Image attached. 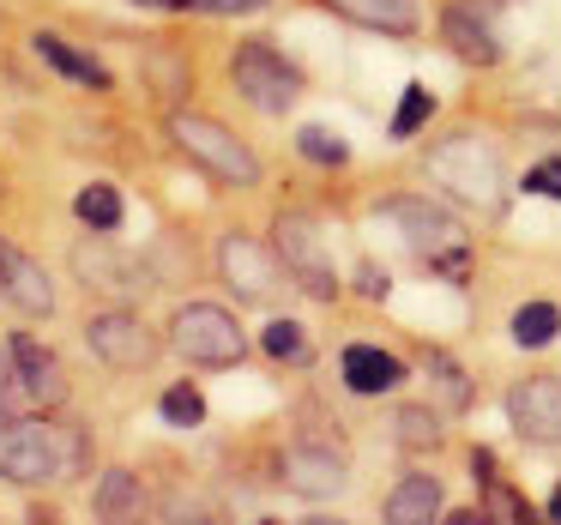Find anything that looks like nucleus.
I'll return each mask as SVG.
<instances>
[{
    "mask_svg": "<svg viewBox=\"0 0 561 525\" xmlns=\"http://www.w3.org/2000/svg\"><path fill=\"white\" fill-rule=\"evenodd\" d=\"M230 85L254 103L260 115H290V103L302 98V73L272 49V37H248L230 49Z\"/></svg>",
    "mask_w": 561,
    "mask_h": 525,
    "instance_id": "obj_5",
    "label": "nucleus"
},
{
    "mask_svg": "<svg viewBox=\"0 0 561 525\" xmlns=\"http://www.w3.org/2000/svg\"><path fill=\"white\" fill-rule=\"evenodd\" d=\"M471 471H477V489H483V483H495V453H489V447H477V453H471Z\"/></svg>",
    "mask_w": 561,
    "mask_h": 525,
    "instance_id": "obj_34",
    "label": "nucleus"
},
{
    "mask_svg": "<svg viewBox=\"0 0 561 525\" xmlns=\"http://www.w3.org/2000/svg\"><path fill=\"white\" fill-rule=\"evenodd\" d=\"M320 7H332L339 19H351V25H368V31H387V37H416V0H320Z\"/></svg>",
    "mask_w": 561,
    "mask_h": 525,
    "instance_id": "obj_17",
    "label": "nucleus"
},
{
    "mask_svg": "<svg viewBox=\"0 0 561 525\" xmlns=\"http://www.w3.org/2000/svg\"><path fill=\"white\" fill-rule=\"evenodd\" d=\"M440 37H447V49L459 55L465 67H495L501 61V31L489 25V13L477 0H459V7L440 13Z\"/></svg>",
    "mask_w": 561,
    "mask_h": 525,
    "instance_id": "obj_12",
    "label": "nucleus"
},
{
    "mask_svg": "<svg viewBox=\"0 0 561 525\" xmlns=\"http://www.w3.org/2000/svg\"><path fill=\"white\" fill-rule=\"evenodd\" d=\"M339 368H344V387L363 392V399H375V392H392V387L404 380V363H399L392 351H380V344H344Z\"/></svg>",
    "mask_w": 561,
    "mask_h": 525,
    "instance_id": "obj_15",
    "label": "nucleus"
},
{
    "mask_svg": "<svg viewBox=\"0 0 561 525\" xmlns=\"http://www.w3.org/2000/svg\"><path fill=\"white\" fill-rule=\"evenodd\" d=\"M272 236H278V260L290 266V278L302 284L314 303H332L339 296V272H332L327 260V242H320V230L302 218V212H278V224H272Z\"/></svg>",
    "mask_w": 561,
    "mask_h": 525,
    "instance_id": "obj_7",
    "label": "nucleus"
},
{
    "mask_svg": "<svg viewBox=\"0 0 561 525\" xmlns=\"http://www.w3.org/2000/svg\"><path fill=\"white\" fill-rule=\"evenodd\" d=\"M31 43H37V61H43V67H55V73L79 79V85H91V91H110V67H103L98 55L73 49V43L55 37V31H37Z\"/></svg>",
    "mask_w": 561,
    "mask_h": 525,
    "instance_id": "obj_18",
    "label": "nucleus"
},
{
    "mask_svg": "<svg viewBox=\"0 0 561 525\" xmlns=\"http://www.w3.org/2000/svg\"><path fill=\"white\" fill-rule=\"evenodd\" d=\"M218 272H224V284H230L242 303H266L272 290H278V266H272V254L254 242V236H224L218 242Z\"/></svg>",
    "mask_w": 561,
    "mask_h": 525,
    "instance_id": "obj_10",
    "label": "nucleus"
},
{
    "mask_svg": "<svg viewBox=\"0 0 561 525\" xmlns=\"http://www.w3.org/2000/svg\"><path fill=\"white\" fill-rule=\"evenodd\" d=\"M260 344H266V356H278V363H296V368L314 356V339H308L302 320H272V327L260 332Z\"/></svg>",
    "mask_w": 561,
    "mask_h": 525,
    "instance_id": "obj_23",
    "label": "nucleus"
},
{
    "mask_svg": "<svg viewBox=\"0 0 561 525\" xmlns=\"http://www.w3.org/2000/svg\"><path fill=\"white\" fill-rule=\"evenodd\" d=\"M356 290L368 296V303H387V290H392V278L387 272L375 266V260H363V266H356Z\"/></svg>",
    "mask_w": 561,
    "mask_h": 525,
    "instance_id": "obj_32",
    "label": "nucleus"
},
{
    "mask_svg": "<svg viewBox=\"0 0 561 525\" xmlns=\"http://www.w3.org/2000/svg\"><path fill=\"white\" fill-rule=\"evenodd\" d=\"M507 423L537 447H561V375H525L507 387Z\"/></svg>",
    "mask_w": 561,
    "mask_h": 525,
    "instance_id": "obj_8",
    "label": "nucleus"
},
{
    "mask_svg": "<svg viewBox=\"0 0 561 525\" xmlns=\"http://www.w3.org/2000/svg\"><path fill=\"white\" fill-rule=\"evenodd\" d=\"M134 7H170V13H187L194 0H134Z\"/></svg>",
    "mask_w": 561,
    "mask_h": 525,
    "instance_id": "obj_35",
    "label": "nucleus"
},
{
    "mask_svg": "<svg viewBox=\"0 0 561 525\" xmlns=\"http://www.w3.org/2000/svg\"><path fill=\"white\" fill-rule=\"evenodd\" d=\"M296 151H302L308 163H320V170H339V163H351V146H344L332 127H314V122L296 134Z\"/></svg>",
    "mask_w": 561,
    "mask_h": 525,
    "instance_id": "obj_25",
    "label": "nucleus"
},
{
    "mask_svg": "<svg viewBox=\"0 0 561 525\" xmlns=\"http://www.w3.org/2000/svg\"><path fill=\"white\" fill-rule=\"evenodd\" d=\"M73 212H79V224L98 230V236L122 230V194H115L110 182H85V187H79V199H73Z\"/></svg>",
    "mask_w": 561,
    "mask_h": 525,
    "instance_id": "obj_21",
    "label": "nucleus"
},
{
    "mask_svg": "<svg viewBox=\"0 0 561 525\" xmlns=\"http://www.w3.org/2000/svg\"><path fill=\"white\" fill-rule=\"evenodd\" d=\"M266 0H194V13H218V19H236V13H260Z\"/></svg>",
    "mask_w": 561,
    "mask_h": 525,
    "instance_id": "obj_33",
    "label": "nucleus"
},
{
    "mask_svg": "<svg viewBox=\"0 0 561 525\" xmlns=\"http://www.w3.org/2000/svg\"><path fill=\"white\" fill-rule=\"evenodd\" d=\"M561 339V308L556 303H525L519 315H513V344L519 351H543V344Z\"/></svg>",
    "mask_w": 561,
    "mask_h": 525,
    "instance_id": "obj_22",
    "label": "nucleus"
},
{
    "mask_svg": "<svg viewBox=\"0 0 561 525\" xmlns=\"http://www.w3.org/2000/svg\"><path fill=\"white\" fill-rule=\"evenodd\" d=\"M139 501H146V495H139V477L134 471H103L98 477V513H103V520H122V513L139 507Z\"/></svg>",
    "mask_w": 561,
    "mask_h": 525,
    "instance_id": "obj_24",
    "label": "nucleus"
},
{
    "mask_svg": "<svg viewBox=\"0 0 561 525\" xmlns=\"http://www.w3.org/2000/svg\"><path fill=\"white\" fill-rule=\"evenodd\" d=\"M483 507H489V513H501V520H531V507H525V501L513 495V489L501 483V477H495V483H483Z\"/></svg>",
    "mask_w": 561,
    "mask_h": 525,
    "instance_id": "obj_31",
    "label": "nucleus"
},
{
    "mask_svg": "<svg viewBox=\"0 0 561 525\" xmlns=\"http://www.w3.org/2000/svg\"><path fill=\"white\" fill-rule=\"evenodd\" d=\"M170 351L194 368H230L248 356V339H242V320L218 303H182L170 320Z\"/></svg>",
    "mask_w": 561,
    "mask_h": 525,
    "instance_id": "obj_4",
    "label": "nucleus"
},
{
    "mask_svg": "<svg viewBox=\"0 0 561 525\" xmlns=\"http://www.w3.org/2000/svg\"><path fill=\"white\" fill-rule=\"evenodd\" d=\"M25 404H31V392H25V380H19V368H13V351H7L0 356V423H19Z\"/></svg>",
    "mask_w": 561,
    "mask_h": 525,
    "instance_id": "obj_29",
    "label": "nucleus"
},
{
    "mask_svg": "<svg viewBox=\"0 0 561 525\" xmlns=\"http://www.w3.org/2000/svg\"><path fill=\"white\" fill-rule=\"evenodd\" d=\"M7 351H13V368H19V380H25V392H31L37 404H61V399H67L61 363H55L49 344H37L31 332H19V339L7 344Z\"/></svg>",
    "mask_w": 561,
    "mask_h": 525,
    "instance_id": "obj_16",
    "label": "nucleus"
},
{
    "mask_svg": "<svg viewBox=\"0 0 561 525\" xmlns=\"http://www.w3.org/2000/svg\"><path fill=\"white\" fill-rule=\"evenodd\" d=\"M158 411H163V423H175V429H199V423H206V399H199L194 380H175V387L158 399Z\"/></svg>",
    "mask_w": 561,
    "mask_h": 525,
    "instance_id": "obj_26",
    "label": "nucleus"
},
{
    "mask_svg": "<svg viewBox=\"0 0 561 525\" xmlns=\"http://www.w3.org/2000/svg\"><path fill=\"white\" fill-rule=\"evenodd\" d=\"M375 218H380V224H392V230H399L411 248H423V254L465 242L459 218H453V212H440L435 199H387V206H380Z\"/></svg>",
    "mask_w": 561,
    "mask_h": 525,
    "instance_id": "obj_9",
    "label": "nucleus"
},
{
    "mask_svg": "<svg viewBox=\"0 0 561 525\" xmlns=\"http://www.w3.org/2000/svg\"><path fill=\"white\" fill-rule=\"evenodd\" d=\"M170 139H175V151H182L187 163H199V170L211 175V182H230V187H254L260 182L254 146H242V139H236L224 122H211V115L175 110L170 115Z\"/></svg>",
    "mask_w": 561,
    "mask_h": 525,
    "instance_id": "obj_2",
    "label": "nucleus"
},
{
    "mask_svg": "<svg viewBox=\"0 0 561 525\" xmlns=\"http://www.w3.org/2000/svg\"><path fill=\"white\" fill-rule=\"evenodd\" d=\"M85 344L91 356H98L103 368H115V375H146L151 363H158V339H151V327L139 315H127V308H103V315L85 320Z\"/></svg>",
    "mask_w": 561,
    "mask_h": 525,
    "instance_id": "obj_6",
    "label": "nucleus"
},
{
    "mask_svg": "<svg viewBox=\"0 0 561 525\" xmlns=\"http://www.w3.org/2000/svg\"><path fill=\"white\" fill-rule=\"evenodd\" d=\"M73 272L91 284V290H110V296H134L146 290V278H139L134 260H122L110 242H98V230H91V242L73 248Z\"/></svg>",
    "mask_w": 561,
    "mask_h": 525,
    "instance_id": "obj_14",
    "label": "nucleus"
},
{
    "mask_svg": "<svg viewBox=\"0 0 561 525\" xmlns=\"http://www.w3.org/2000/svg\"><path fill=\"white\" fill-rule=\"evenodd\" d=\"M0 296H7L19 315H55L49 272H43L37 260H25L13 242H0Z\"/></svg>",
    "mask_w": 561,
    "mask_h": 525,
    "instance_id": "obj_13",
    "label": "nucleus"
},
{
    "mask_svg": "<svg viewBox=\"0 0 561 525\" xmlns=\"http://www.w3.org/2000/svg\"><path fill=\"white\" fill-rule=\"evenodd\" d=\"M428 175L465 206H495L501 199V151L483 134H453L428 151Z\"/></svg>",
    "mask_w": 561,
    "mask_h": 525,
    "instance_id": "obj_3",
    "label": "nucleus"
},
{
    "mask_svg": "<svg viewBox=\"0 0 561 525\" xmlns=\"http://www.w3.org/2000/svg\"><path fill=\"white\" fill-rule=\"evenodd\" d=\"M392 441L411 453H435L440 441H447V429H440V416L428 411V404H399L392 411Z\"/></svg>",
    "mask_w": 561,
    "mask_h": 525,
    "instance_id": "obj_20",
    "label": "nucleus"
},
{
    "mask_svg": "<svg viewBox=\"0 0 561 525\" xmlns=\"http://www.w3.org/2000/svg\"><path fill=\"white\" fill-rule=\"evenodd\" d=\"M549 520H561V489H556V495H549Z\"/></svg>",
    "mask_w": 561,
    "mask_h": 525,
    "instance_id": "obj_36",
    "label": "nucleus"
},
{
    "mask_svg": "<svg viewBox=\"0 0 561 525\" xmlns=\"http://www.w3.org/2000/svg\"><path fill=\"white\" fill-rule=\"evenodd\" d=\"M278 471H284V489L290 495H302V501H332L344 489V477H351V465H344V453H332V447H290L278 459Z\"/></svg>",
    "mask_w": 561,
    "mask_h": 525,
    "instance_id": "obj_11",
    "label": "nucleus"
},
{
    "mask_svg": "<svg viewBox=\"0 0 561 525\" xmlns=\"http://www.w3.org/2000/svg\"><path fill=\"white\" fill-rule=\"evenodd\" d=\"M435 513H440V477H428V471L399 477V489L387 495V520L392 525H428Z\"/></svg>",
    "mask_w": 561,
    "mask_h": 525,
    "instance_id": "obj_19",
    "label": "nucleus"
},
{
    "mask_svg": "<svg viewBox=\"0 0 561 525\" xmlns=\"http://www.w3.org/2000/svg\"><path fill=\"white\" fill-rule=\"evenodd\" d=\"M85 471V435L67 423H37V416H19L7 423L0 441V477L19 489H43V483H67V477Z\"/></svg>",
    "mask_w": 561,
    "mask_h": 525,
    "instance_id": "obj_1",
    "label": "nucleus"
},
{
    "mask_svg": "<svg viewBox=\"0 0 561 525\" xmlns=\"http://www.w3.org/2000/svg\"><path fill=\"white\" fill-rule=\"evenodd\" d=\"M428 115H435V91H428V85H404V98H399V110H392V127H387V134H392V139H411L416 127L428 122Z\"/></svg>",
    "mask_w": 561,
    "mask_h": 525,
    "instance_id": "obj_27",
    "label": "nucleus"
},
{
    "mask_svg": "<svg viewBox=\"0 0 561 525\" xmlns=\"http://www.w3.org/2000/svg\"><path fill=\"white\" fill-rule=\"evenodd\" d=\"M525 194H537V199H561V158L531 163V170H525Z\"/></svg>",
    "mask_w": 561,
    "mask_h": 525,
    "instance_id": "obj_30",
    "label": "nucleus"
},
{
    "mask_svg": "<svg viewBox=\"0 0 561 525\" xmlns=\"http://www.w3.org/2000/svg\"><path fill=\"white\" fill-rule=\"evenodd\" d=\"M423 363H428V375L440 380V392H447L453 411H465V404H471V380H465V368L453 363V356H440V351H428Z\"/></svg>",
    "mask_w": 561,
    "mask_h": 525,
    "instance_id": "obj_28",
    "label": "nucleus"
}]
</instances>
